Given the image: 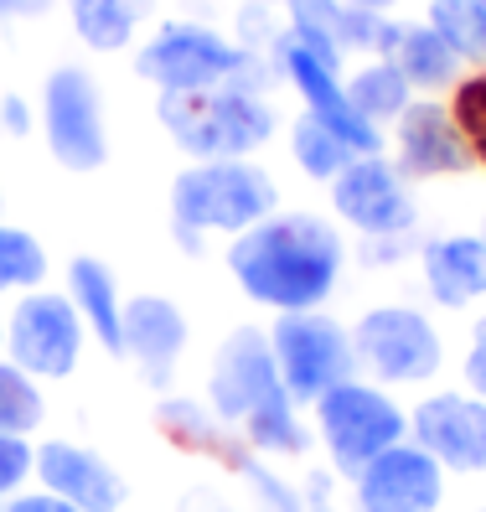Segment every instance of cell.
<instances>
[{
  "instance_id": "cell-27",
  "label": "cell",
  "mask_w": 486,
  "mask_h": 512,
  "mask_svg": "<svg viewBox=\"0 0 486 512\" xmlns=\"http://www.w3.org/2000/svg\"><path fill=\"white\" fill-rule=\"evenodd\" d=\"M42 388L32 373H21L11 357H0V435H32L42 425Z\"/></svg>"
},
{
  "instance_id": "cell-29",
  "label": "cell",
  "mask_w": 486,
  "mask_h": 512,
  "mask_svg": "<svg viewBox=\"0 0 486 512\" xmlns=\"http://www.w3.org/2000/svg\"><path fill=\"white\" fill-rule=\"evenodd\" d=\"M404 21H388V11H357V6H342L337 26H331V37H337L342 57L347 52H368V57H388L393 42H399Z\"/></svg>"
},
{
  "instance_id": "cell-25",
  "label": "cell",
  "mask_w": 486,
  "mask_h": 512,
  "mask_svg": "<svg viewBox=\"0 0 486 512\" xmlns=\"http://www.w3.org/2000/svg\"><path fill=\"white\" fill-rule=\"evenodd\" d=\"M238 430H243V440H249L254 450H264V456H300V450L311 445V435H306V425H300V409H295L290 394H280V399H269L264 409H254Z\"/></svg>"
},
{
  "instance_id": "cell-9",
  "label": "cell",
  "mask_w": 486,
  "mask_h": 512,
  "mask_svg": "<svg viewBox=\"0 0 486 512\" xmlns=\"http://www.w3.org/2000/svg\"><path fill=\"white\" fill-rule=\"evenodd\" d=\"M83 337H88V326L78 306L57 290H26L6 311V357L37 383L68 378L83 357Z\"/></svg>"
},
{
  "instance_id": "cell-10",
  "label": "cell",
  "mask_w": 486,
  "mask_h": 512,
  "mask_svg": "<svg viewBox=\"0 0 486 512\" xmlns=\"http://www.w3.org/2000/svg\"><path fill=\"white\" fill-rule=\"evenodd\" d=\"M269 52H275V63H280V73L290 78V88L300 94L306 114H316L326 130H337V135L357 150V156H378V150H383V130H378V125H368V119H362V114L352 109L342 68L321 63V57H316L306 42H295L290 26H285V32H275Z\"/></svg>"
},
{
  "instance_id": "cell-32",
  "label": "cell",
  "mask_w": 486,
  "mask_h": 512,
  "mask_svg": "<svg viewBox=\"0 0 486 512\" xmlns=\"http://www.w3.org/2000/svg\"><path fill=\"white\" fill-rule=\"evenodd\" d=\"M238 471H243V476H249L254 487H259V497H264V507H269V512H300V492H290L275 471H264L259 461H243Z\"/></svg>"
},
{
  "instance_id": "cell-37",
  "label": "cell",
  "mask_w": 486,
  "mask_h": 512,
  "mask_svg": "<svg viewBox=\"0 0 486 512\" xmlns=\"http://www.w3.org/2000/svg\"><path fill=\"white\" fill-rule=\"evenodd\" d=\"M57 0H0V16L6 21H32V16H47Z\"/></svg>"
},
{
  "instance_id": "cell-39",
  "label": "cell",
  "mask_w": 486,
  "mask_h": 512,
  "mask_svg": "<svg viewBox=\"0 0 486 512\" xmlns=\"http://www.w3.org/2000/svg\"><path fill=\"white\" fill-rule=\"evenodd\" d=\"M0 352H6V311H0Z\"/></svg>"
},
{
  "instance_id": "cell-24",
  "label": "cell",
  "mask_w": 486,
  "mask_h": 512,
  "mask_svg": "<svg viewBox=\"0 0 486 512\" xmlns=\"http://www.w3.org/2000/svg\"><path fill=\"white\" fill-rule=\"evenodd\" d=\"M290 156H295V166L311 176V182H337V176L357 161V150L337 135V130H326L316 114H300L295 125H290Z\"/></svg>"
},
{
  "instance_id": "cell-30",
  "label": "cell",
  "mask_w": 486,
  "mask_h": 512,
  "mask_svg": "<svg viewBox=\"0 0 486 512\" xmlns=\"http://www.w3.org/2000/svg\"><path fill=\"white\" fill-rule=\"evenodd\" d=\"M450 119H455V130H461L466 150H471V161L486 166V68H471L461 73V83L450 88Z\"/></svg>"
},
{
  "instance_id": "cell-6",
  "label": "cell",
  "mask_w": 486,
  "mask_h": 512,
  "mask_svg": "<svg viewBox=\"0 0 486 512\" xmlns=\"http://www.w3.org/2000/svg\"><path fill=\"white\" fill-rule=\"evenodd\" d=\"M269 347H275L280 383L295 404H316L337 383L357 378L352 331L326 311H280L269 326Z\"/></svg>"
},
{
  "instance_id": "cell-40",
  "label": "cell",
  "mask_w": 486,
  "mask_h": 512,
  "mask_svg": "<svg viewBox=\"0 0 486 512\" xmlns=\"http://www.w3.org/2000/svg\"><path fill=\"white\" fill-rule=\"evenodd\" d=\"M243 6H280V0H243Z\"/></svg>"
},
{
  "instance_id": "cell-7",
  "label": "cell",
  "mask_w": 486,
  "mask_h": 512,
  "mask_svg": "<svg viewBox=\"0 0 486 512\" xmlns=\"http://www.w3.org/2000/svg\"><path fill=\"white\" fill-rule=\"evenodd\" d=\"M357 368L373 383H430L445 363L435 321L414 306H373L352 326Z\"/></svg>"
},
{
  "instance_id": "cell-35",
  "label": "cell",
  "mask_w": 486,
  "mask_h": 512,
  "mask_svg": "<svg viewBox=\"0 0 486 512\" xmlns=\"http://www.w3.org/2000/svg\"><path fill=\"white\" fill-rule=\"evenodd\" d=\"M32 104H26L21 94H0V130H6V135H32Z\"/></svg>"
},
{
  "instance_id": "cell-23",
  "label": "cell",
  "mask_w": 486,
  "mask_h": 512,
  "mask_svg": "<svg viewBox=\"0 0 486 512\" xmlns=\"http://www.w3.org/2000/svg\"><path fill=\"white\" fill-rule=\"evenodd\" d=\"M156 425H161V435H166L171 445H181V450H202V456H218V461H228L233 471L249 461V450H243L233 435H223L197 404H181V399L161 404V409H156Z\"/></svg>"
},
{
  "instance_id": "cell-43",
  "label": "cell",
  "mask_w": 486,
  "mask_h": 512,
  "mask_svg": "<svg viewBox=\"0 0 486 512\" xmlns=\"http://www.w3.org/2000/svg\"><path fill=\"white\" fill-rule=\"evenodd\" d=\"M481 512H486V507H481Z\"/></svg>"
},
{
  "instance_id": "cell-3",
  "label": "cell",
  "mask_w": 486,
  "mask_h": 512,
  "mask_svg": "<svg viewBox=\"0 0 486 512\" xmlns=\"http://www.w3.org/2000/svg\"><path fill=\"white\" fill-rule=\"evenodd\" d=\"M161 130L187 150L192 161H249L275 135V109L259 88H192V94H161Z\"/></svg>"
},
{
  "instance_id": "cell-20",
  "label": "cell",
  "mask_w": 486,
  "mask_h": 512,
  "mask_svg": "<svg viewBox=\"0 0 486 512\" xmlns=\"http://www.w3.org/2000/svg\"><path fill=\"white\" fill-rule=\"evenodd\" d=\"M388 63L399 68L409 78V88H419V94H440V88H455L466 73L461 63V52H455L430 21H419V26H404L399 42H393L388 52Z\"/></svg>"
},
{
  "instance_id": "cell-11",
  "label": "cell",
  "mask_w": 486,
  "mask_h": 512,
  "mask_svg": "<svg viewBox=\"0 0 486 512\" xmlns=\"http://www.w3.org/2000/svg\"><path fill=\"white\" fill-rule=\"evenodd\" d=\"M285 383L275 368V347H269V331L259 326H238L233 337L218 347L207 373V404L223 425H243L254 409H264L269 399H280Z\"/></svg>"
},
{
  "instance_id": "cell-26",
  "label": "cell",
  "mask_w": 486,
  "mask_h": 512,
  "mask_svg": "<svg viewBox=\"0 0 486 512\" xmlns=\"http://www.w3.org/2000/svg\"><path fill=\"white\" fill-rule=\"evenodd\" d=\"M424 21L461 52V63L486 68V6L481 0H430V16Z\"/></svg>"
},
{
  "instance_id": "cell-22",
  "label": "cell",
  "mask_w": 486,
  "mask_h": 512,
  "mask_svg": "<svg viewBox=\"0 0 486 512\" xmlns=\"http://www.w3.org/2000/svg\"><path fill=\"white\" fill-rule=\"evenodd\" d=\"M414 88H409V78L399 73L388 63V57H373V63H362L352 78H347V99H352V109L368 119V125H393V119H399L414 99Z\"/></svg>"
},
{
  "instance_id": "cell-31",
  "label": "cell",
  "mask_w": 486,
  "mask_h": 512,
  "mask_svg": "<svg viewBox=\"0 0 486 512\" xmlns=\"http://www.w3.org/2000/svg\"><path fill=\"white\" fill-rule=\"evenodd\" d=\"M37 471V450L26 435H0V502H11L21 487H26V476Z\"/></svg>"
},
{
  "instance_id": "cell-8",
  "label": "cell",
  "mask_w": 486,
  "mask_h": 512,
  "mask_svg": "<svg viewBox=\"0 0 486 512\" xmlns=\"http://www.w3.org/2000/svg\"><path fill=\"white\" fill-rule=\"evenodd\" d=\"M42 135L63 171H99L109 161L104 99L88 68H52L42 83Z\"/></svg>"
},
{
  "instance_id": "cell-5",
  "label": "cell",
  "mask_w": 486,
  "mask_h": 512,
  "mask_svg": "<svg viewBox=\"0 0 486 512\" xmlns=\"http://www.w3.org/2000/svg\"><path fill=\"white\" fill-rule=\"evenodd\" d=\"M316 430L326 440V456L342 476H357L368 461H378L383 450L409 440V414L393 404L378 383L347 378L331 394L316 399Z\"/></svg>"
},
{
  "instance_id": "cell-21",
  "label": "cell",
  "mask_w": 486,
  "mask_h": 512,
  "mask_svg": "<svg viewBox=\"0 0 486 512\" xmlns=\"http://www.w3.org/2000/svg\"><path fill=\"white\" fill-rule=\"evenodd\" d=\"M145 11H150V0H68L73 32H78L83 47H94V52L130 47Z\"/></svg>"
},
{
  "instance_id": "cell-15",
  "label": "cell",
  "mask_w": 486,
  "mask_h": 512,
  "mask_svg": "<svg viewBox=\"0 0 486 512\" xmlns=\"http://www.w3.org/2000/svg\"><path fill=\"white\" fill-rule=\"evenodd\" d=\"M393 166L404 182H430V176H461L471 171V150L455 130V119L445 104L419 99L393 119Z\"/></svg>"
},
{
  "instance_id": "cell-36",
  "label": "cell",
  "mask_w": 486,
  "mask_h": 512,
  "mask_svg": "<svg viewBox=\"0 0 486 512\" xmlns=\"http://www.w3.org/2000/svg\"><path fill=\"white\" fill-rule=\"evenodd\" d=\"M6 512H78V507L63 502V497H52V492H16L6 502Z\"/></svg>"
},
{
  "instance_id": "cell-12",
  "label": "cell",
  "mask_w": 486,
  "mask_h": 512,
  "mask_svg": "<svg viewBox=\"0 0 486 512\" xmlns=\"http://www.w3.org/2000/svg\"><path fill=\"white\" fill-rule=\"evenodd\" d=\"M331 207L362 238H404L414 228V197L404 187L399 166L383 156H357L331 182Z\"/></svg>"
},
{
  "instance_id": "cell-17",
  "label": "cell",
  "mask_w": 486,
  "mask_h": 512,
  "mask_svg": "<svg viewBox=\"0 0 486 512\" xmlns=\"http://www.w3.org/2000/svg\"><path fill=\"white\" fill-rule=\"evenodd\" d=\"M181 352H187V316L166 295H135L125 300V357L145 373V383L166 388Z\"/></svg>"
},
{
  "instance_id": "cell-16",
  "label": "cell",
  "mask_w": 486,
  "mask_h": 512,
  "mask_svg": "<svg viewBox=\"0 0 486 512\" xmlns=\"http://www.w3.org/2000/svg\"><path fill=\"white\" fill-rule=\"evenodd\" d=\"M37 481H42V492L73 502L78 512H119L130 497L125 476H119L99 450L73 445V440L37 445Z\"/></svg>"
},
{
  "instance_id": "cell-18",
  "label": "cell",
  "mask_w": 486,
  "mask_h": 512,
  "mask_svg": "<svg viewBox=\"0 0 486 512\" xmlns=\"http://www.w3.org/2000/svg\"><path fill=\"white\" fill-rule=\"evenodd\" d=\"M424 264V285L440 306L461 311L471 300L486 295V244L471 233H445V238H430L419 254Z\"/></svg>"
},
{
  "instance_id": "cell-34",
  "label": "cell",
  "mask_w": 486,
  "mask_h": 512,
  "mask_svg": "<svg viewBox=\"0 0 486 512\" xmlns=\"http://www.w3.org/2000/svg\"><path fill=\"white\" fill-rule=\"evenodd\" d=\"M466 388L476 399H486V316L471 326V347H466Z\"/></svg>"
},
{
  "instance_id": "cell-33",
  "label": "cell",
  "mask_w": 486,
  "mask_h": 512,
  "mask_svg": "<svg viewBox=\"0 0 486 512\" xmlns=\"http://www.w3.org/2000/svg\"><path fill=\"white\" fill-rule=\"evenodd\" d=\"M290 26H316V32H331L342 16V0H285Z\"/></svg>"
},
{
  "instance_id": "cell-14",
  "label": "cell",
  "mask_w": 486,
  "mask_h": 512,
  "mask_svg": "<svg viewBox=\"0 0 486 512\" xmlns=\"http://www.w3.org/2000/svg\"><path fill=\"white\" fill-rule=\"evenodd\" d=\"M352 481H357L362 512H435L445 497V466L414 440H399L393 450H383Z\"/></svg>"
},
{
  "instance_id": "cell-4",
  "label": "cell",
  "mask_w": 486,
  "mask_h": 512,
  "mask_svg": "<svg viewBox=\"0 0 486 512\" xmlns=\"http://www.w3.org/2000/svg\"><path fill=\"white\" fill-rule=\"evenodd\" d=\"M135 73L156 83L161 94H192V88H259L264 94V68L254 47L228 42L202 21H161L156 37L135 52Z\"/></svg>"
},
{
  "instance_id": "cell-42",
  "label": "cell",
  "mask_w": 486,
  "mask_h": 512,
  "mask_svg": "<svg viewBox=\"0 0 486 512\" xmlns=\"http://www.w3.org/2000/svg\"><path fill=\"white\" fill-rule=\"evenodd\" d=\"M481 6H486V0H481Z\"/></svg>"
},
{
  "instance_id": "cell-13",
  "label": "cell",
  "mask_w": 486,
  "mask_h": 512,
  "mask_svg": "<svg viewBox=\"0 0 486 512\" xmlns=\"http://www.w3.org/2000/svg\"><path fill=\"white\" fill-rule=\"evenodd\" d=\"M409 440L419 450H430V456L455 476L486 471V399H476V394H430L409 414Z\"/></svg>"
},
{
  "instance_id": "cell-41",
  "label": "cell",
  "mask_w": 486,
  "mask_h": 512,
  "mask_svg": "<svg viewBox=\"0 0 486 512\" xmlns=\"http://www.w3.org/2000/svg\"><path fill=\"white\" fill-rule=\"evenodd\" d=\"M481 244H486V223H481Z\"/></svg>"
},
{
  "instance_id": "cell-1",
  "label": "cell",
  "mask_w": 486,
  "mask_h": 512,
  "mask_svg": "<svg viewBox=\"0 0 486 512\" xmlns=\"http://www.w3.org/2000/svg\"><path fill=\"white\" fill-rule=\"evenodd\" d=\"M347 244L316 213H269L228 244V275L269 311H321L342 280Z\"/></svg>"
},
{
  "instance_id": "cell-28",
  "label": "cell",
  "mask_w": 486,
  "mask_h": 512,
  "mask_svg": "<svg viewBox=\"0 0 486 512\" xmlns=\"http://www.w3.org/2000/svg\"><path fill=\"white\" fill-rule=\"evenodd\" d=\"M42 280H47V249L26 228H6V223H0V295L42 290Z\"/></svg>"
},
{
  "instance_id": "cell-19",
  "label": "cell",
  "mask_w": 486,
  "mask_h": 512,
  "mask_svg": "<svg viewBox=\"0 0 486 512\" xmlns=\"http://www.w3.org/2000/svg\"><path fill=\"white\" fill-rule=\"evenodd\" d=\"M68 300L78 306L83 326L109 357H125V295H119L114 269L94 254H78L68 264Z\"/></svg>"
},
{
  "instance_id": "cell-2",
  "label": "cell",
  "mask_w": 486,
  "mask_h": 512,
  "mask_svg": "<svg viewBox=\"0 0 486 512\" xmlns=\"http://www.w3.org/2000/svg\"><path fill=\"white\" fill-rule=\"evenodd\" d=\"M280 213V192L254 161H192L171 182V223L187 254H202V233H243Z\"/></svg>"
},
{
  "instance_id": "cell-38",
  "label": "cell",
  "mask_w": 486,
  "mask_h": 512,
  "mask_svg": "<svg viewBox=\"0 0 486 512\" xmlns=\"http://www.w3.org/2000/svg\"><path fill=\"white\" fill-rule=\"evenodd\" d=\"M342 6H357V11H393L399 0H342Z\"/></svg>"
}]
</instances>
